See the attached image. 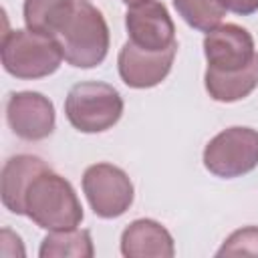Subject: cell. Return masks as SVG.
Here are the masks:
<instances>
[{
  "label": "cell",
  "mask_w": 258,
  "mask_h": 258,
  "mask_svg": "<svg viewBox=\"0 0 258 258\" xmlns=\"http://www.w3.org/2000/svg\"><path fill=\"white\" fill-rule=\"evenodd\" d=\"M24 216L44 230H73L83 222V206L69 179L50 167L40 171L26 187Z\"/></svg>",
  "instance_id": "obj_1"
},
{
  "label": "cell",
  "mask_w": 258,
  "mask_h": 258,
  "mask_svg": "<svg viewBox=\"0 0 258 258\" xmlns=\"http://www.w3.org/2000/svg\"><path fill=\"white\" fill-rule=\"evenodd\" d=\"M54 38L62 48L64 60L77 69H93L109 52L107 20L89 0L77 2V8Z\"/></svg>",
  "instance_id": "obj_2"
},
{
  "label": "cell",
  "mask_w": 258,
  "mask_h": 258,
  "mask_svg": "<svg viewBox=\"0 0 258 258\" xmlns=\"http://www.w3.org/2000/svg\"><path fill=\"white\" fill-rule=\"evenodd\" d=\"M0 56L4 71L24 81L42 79L56 73L64 58L56 38L34 32L30 28L4 32Z\"/></svg>",
  "instance_id": "obj_3"
},
{
  "label": "cell",
  "mask_w": 258,
  "mask_h": 258,
  "mask_svg": "<svg viewBox=\"0 0 258 258\" xmlns=\"http://www.w3.org/2000/svg\"><path fill=\"white\" fill-rule=\"evenodd\" d=\"M64 115L81 133H101L117 125L123 115V99L113 85L83 81L71 87L64 99Z\"/></svg>",
  "instance_id": "obj_4"
},
{
  "label": "cell",
  "mask_w": 258,
  "mask_h": 258,
  "mask_svg": "<svg viewBox=\"0 0 258 258\" xmlns=\"http://www.w3.org/2000/svg\"><path fill=\"white\" fill-rule=\"evenodd\" d=\"M204 165L210 173L234 179L258 167V131L252 127H228L204 149Z\"/></svg>",
  "instance_id": "obj_5"
},
{
  "label": "cell",
  "mask_w": 258,
  "mask_h": 258,
  "mask_svg": "<svg viewBox=\"0 0 258 258\" xmlns=\"http://www.w3.org/2000/svg\"><path fill=\"white\" fill-rule=\"evenodd\" d=\"M204 54L208 60L204 77L240 75L258 60L252 34L238 24H220L206 32Z\"/></svg>",
  "instance_id": "obj_6"
},
{
  "label": "cell",
  "mask_w": 258,
  "mask_h": 258,
  "mask_svg": "<svg viewBox=\"0 0 258 258\" xmlns=\"http://www.w3.org/2000/svg\"><path fill=\"white\" fill-rule=\"evenodd\" d=\"M83 191L95 212L103 220L123 216L135 198L129 175L113 163H93L83 173Z\"/></svg>",
  "instance_id": "obj_7"
},
{
  "label": "cell",
  "mask_w": 258,
  "mask_h": 258,
  "mask_svg": "<svg viewBox=\"0 0 258 258\" xmlns=\"http://www.w3.org/2000/svg\"><path fill=\"white\" fill-rule=\"evenodd\" d=\"M6 121L12 133L24 141L46 139L56 125L54 105L36 91L10 93L6 101Z\"/></svg>",
  "instance_id": "obj_8"
},
{
  "label": "cell",
  "mask_w": 258,
  "mask_h": 258,
  "mask_svg": "<svg viewBox=\"0 0 258 258\" xmlns=\"http://www.w3.org/2000/svg\"><path fill=\"white\" fill-rule=\"evenodd\" d=\"M129 42L143 50H165L175 42V24L159 0H143L131 4L125 12Z\"/></svg>",
  "instance_id": "obj_9"
},
{
  "label": "cell",
  "mask_w": 258,
  "mask_h": 258,
  "mask_svg": "<svg viewBox=\"0 0 258 258\" xmlns=\"http://www.w3.org/2000/svg\"><path fill=\"white\" fill-rule=\"evenodd\" d=\"M175 52L177 44L165 50H143L127 40L117 56L119 77L131 89H151L169 75Z\"/></svg>",
  "instance_id": "obj_10"
},
{
  "label": "cell",
  "mask_w": 258,
  "mask_h": 258,
  "mask_svg": "<svg viewBox=\"0 0 258 258\" xmlns=\"http://www.w3.org/2000/svg\"><path fill=\"white\" fill-rule=\"evenodd\" d=\"M121 254L125 258H171L175 244L165 226L151 218H139L123 230Z\"/></svg>",
  "instance_id": "obj_11"
},
{
  "label": "cell",
  "mask_w": 258,
  "mask_h": 258,
  "mask_svg": "<svg viewBox=\"0 0 258 258\" xmlns=\"http://www.w3.org/2000/svg\"><path fill=\"white\" fill-rule=\"evenodd\" d=\"M50 165L44 159H40L38 155L20 153V155L10 157L4 163L2 175H0V196H2L4 208L16 216H24L26 187L40 171H44Z\"/></svg>",
  "instance_id": "obj_12"
},
{
  "label": "cell",
  "mask_w": 258,
  "mask_h": 258,
  "mask_svg": "<svg viewBox=\"0 0 258 258\" xmlns=\"http://www.w3.org/2000/svg\"><path fill=\"white\" fill-rule=\"evenodd\" d=\"M77 2L79 0H24V24L34 32L54 38L77 8Z\"/></svg>",
  "instance_id": "obj_13"
},
{
  "label": "cell",
  "mask_w": 258,
  "mask_h": 258,
  "mask_svg": "<svg viewBox=\"0 0 258 258\" xmlns=\"http://www.w3.org/2000/svg\"><path fill=\"white\" fill-rule=\"evenodd\" d=\"M40 258H62V256H73V258H93L95 248L91 240L89 230H54L48 236H44L40 250Z\"/></svg>",
  "instance_id": "obj_14"
},
{
  "label": "cell",
  "mask_w": 258,
  "mask_h": 258,
  "mask_svg": "<svg viewBox=\"0 0 258 258\" xmlns=\"http://www.w3.org/2000/svg\"><path fill=\"white\" fill-rule=\"evenodd\" d=\"M173 6L183 22L200 32H210L220 26L228 12L226 0H173Z\"/></svg>",
  "instance_id": "obj_15"
},
{
  "label": "cell",
  "mask_w": 258,
  "mask_h": 258,
  "mask_svg": "<svg viewBox=\"0 0 258 258\" xmlns=\"http://www.w3.org/2000/svg\"><path fill=\"white\" fill-rule=\"evenodd\" d=\"M240 254H258V226H246L232 232L216 256H240Z\"/></svg>",
  "instance_id": "obj_16"
},
{
  "label": "cell",
  "mask_w": 258,
  "mask_h": 258,
  "mask_svg": "<svg viewBox=\"0 0 258 258\" xmlns=\"http://www.w3.org/2000/svg\"><path fill=\"white\" fill-rule=\"evenodd\" d=\"M226 6L230 12L240 16H250L258 12V0H226Z\"/></svg>",
  "instance_id": "obj_17"
},
{
  "label": "cell",
  "mask_w": 258,
  "mask_h": 258,
  "mask_svg": "<svg viewBox=\"0 0 258 258\" xmlns=\"http://www.w3.org/2000/svg\"><path fill=\"white\" fill-rule=\"evenodd\" d=\"M127 6H131V4H137V2H143V0H123Z\"/></svg>",
  "instance_id": "obj_18"
}]
</instances>
